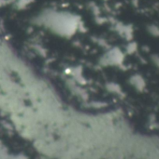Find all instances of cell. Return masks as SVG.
I'll return each mask as SVG.
<instances>
[{
	"label": "cell",
	"mask_w": 159,
	"mask_h": 159,
	"mask_svg": "<svg viewBox=\"0 0 159 159\" xmlns=\"http://www.w3.org/2000/svg\"><path fill=\"white\" fill-rule=\"evenodd\" d=\"M123 60H124V55L117 48L111 50L106 56V61H107L108 64L118 65V64H121L123 62Z\"/></svg>",
	"instance_id": "cell-1"
},
{
	"label": "cell",
	"mask_w": 159,
	"mask_h": 159,
	"mask_svg": "<svg viewBox=\"0 0 159 159\" xmlns=\"http://www.w3.org/2000/svg\"><path fill=\"white\" fill-rule=\"evenodd\" d=\"M130 84L138 90V91H143L146 89V82L145 79L141 75H134L129 79Z\"/></svg>",
	"instance_id": "cell-2"
},
{
	"label": "cell",
	"mask_w": 159,
	"mask_h": 159,
	"mask_svg": "<svg viewBox=\"0 0 159 159\" xmlns=\"http://www.w3.org/2000/svg\"><path fill=\"white\" fill-rule=\"evenodd\" d=\"M147 30L152 35L159 37V26L156 25V24H151L147 27Z\"/></svg>",
	"instance_id": "cell-3"
},
{
	"label": "cell",
	"mask_w": 159,
	"mask_h": 159,
	"mask_svg": "<svg viewBox=\"0 0 159 159\" xmlns=\"http://www.w3.org/2000/svg\"><path fill=\"white\" fill-rule=\"evenodd\" d=\"M127 49L129 53H134L136 50H137V44L134 43V42H131L127 45Z\"/></svg>",
	"instance_id": "cell-4"
}]
</instances>
